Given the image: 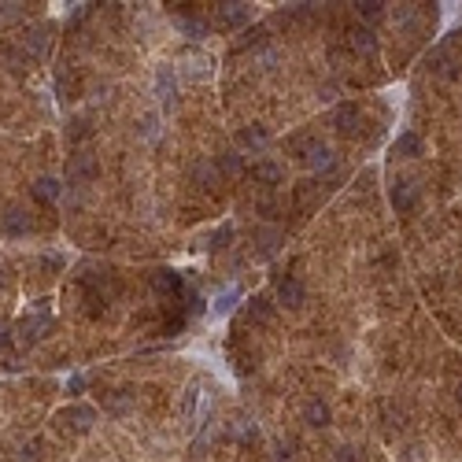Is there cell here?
Instances as JSON below:
<instances>
[{
  "instance_id": "1",
  "label": "cell",
  "mask_w": 462,
  "mask_h": 462,
  "mask_svg": "<svg viewBox=\"0 0 462 462\" xmlns=\"http://www.w3.org/2000/svg\"><path fill=\"white\" fill-rule=\"evenodd\" d=\"M300 159L304 163H311V167H315V171H329V167H333V152H329V144H322V141H311V144H304L300 148Z\"/></svg>"
},
{
  "instance_id": "2",
  "label": "cell",
  "mask_w": 462,
  "mask_h": 462,
  "mask_svg": "<svg viewBox=\"0 0 462 462\" xmlns=\"http://www.w3.org/2000/svg\"><path fill=\"white\" fill-rule=\"evenodd\" d=\"M152 289H156L159 296H178V292H181V274L171 270V267L152 270Z\"/></svg>"
},
{
  "instance_id": "3",
  "label": "cell",
  "mask_w": 462,
  "mask_h": 462,
  "mask_svg": "<svg viewBox=\"0 0 462 462\" xmlns=\"http://www.w3.org/2000/svg\"><path fill=\"white\" fill-rule=\"evenodd\" d=\"M418 204V185L415 181H395L392 185V207L395 211H410Z\"/></svg>"
},
{
  "instance_id": "4",
  "label": "cell",
  "mask_w": 462,
  "mask_h": 462,
  "mask_svg": "<svg viewBox=\"0 0 462 462\" xmlns=\"http://www.w3.org/2000/svg\"><path fill=\"white\" fill-rule=\"evenodd\" d=\"M277 300H282L285 307H304V300H307V289L296 282V277H285L282 285H277Z\"/></svg>"
},
{
  "instance_id": "5",
  "label": "cell",
  "mask_w": 462,
  "mask_h": 462,
  "mask_svg": "<svg viewBox=\"0 0 462 462\" xmlns=\"http://www.w3.org/2000/svg\"><path fill=\"white\" fill-rule=\"evenodd\" d=\"M352 48L355 52H362V56H374L377 52V34L370 26H355L352 30Z\"/></svg>"
},
{
  "instance_id": "6",
  "label": "cell",
  "mask_w": 462,
  "mask_h": 462,
  "mask_svg": "<svg viewBox=\"0 0 462 462\" xmlns=\"http://www.w3.org/2000/svg\"><path fill=\"white\" fill-rule=\"evenodd\" d=\"M333 122H337V129H348V134H355L359 122H362V115H359L355 104H340V108L333 111Z\"/></svg>"
},
{
  "instance_id": "7",
  "label": "cell",
  "mask_w": 462,
  "mask_h": 462,
  "mask_svg": "<svg viewBox=\"0 0 462 462\" xmlns=\"http://www.w3.org/2000/svg\"><path fill=\"white\" fill-rule=\"evenodd\" d=\"M219 19H222V26H241V23L252 19V8L248 4H222Z\"/></svg>"
},
{
  "instance_id": "8",
  "label": "cell",
  "mask_w": 462,
  "mask_h": 462,
  "mask_svg": "<svg viewBox=\"0 0 462 462\" xmlns=\"http://www.w3.org/2000/svg\"><path fill=\"white\" fill-rule=\"evenodd\" d=\"M63 418H71V425L78 429V433H89V429H93V422H96V410L81 403V407H71Z\"/></svg>"
},
{
  "instance_id": "9",
  "label": "cell",
  "mask_w": 462,
  "mask_h": 462,
  "mask_svg": "<svg viewBox=\"0 0 462 462\" xmlns=\"http://www.w3.org/2000/svg\"><path fill=\"white\" fill-rule=\"evenodd\" d=\"M45 329H48V311H45V307H37L34 315H30V318L23 322V337H26V340H37V337L45 333Z\"/></svg>"
},
{
  "instance_id": "10",
  "label": "cell",
  "mask_w": 462,
  "mask_h": 462,
  "mask_svg": "<svg viewBox=\"0 0 462 462\" xmlns=\"http://www.w3.org/2000/svg\"><path fill=\"white\" fill-rule=\"evenodd\" d=\"M252 178L255 181H262V185H277V181H282L285 178V171L282 167H277V163H255V167H252Z\"/></svg>"
},
{
  "instance_id": "11",
  "label": "cell",
  "mask_w": 462,
  "mask_h": 462,
  "mask_svg": "<svg viewBox=\"0 0 462 462\" xmlns=\"http://www.w3.org/2000/svg\"><path fill=\"white\" fill-rule=\"evenodd\" d=\"M59 192H63V189H59V181H56V178H37V181H34V196H37L41 204L59 200Z\"/></svg>"
},
{
  "instance_id": "12",
  "label": "cell",
  "mask_w": 462,
  "mask_h": 462,
  "mask_svg": "<svg viewBox=\"0 0 462 462\" xmlns=\"http://www.w3.org/2000/svg\"><path fill=\"white\" fill-rule=\"evenodd\" d=\"M156 89H159V96H163V104H167V108H174V96H178V86H174V71H159V74H156Z\"/></svg>"
},
{
  "instance_id": "13",
  "label": "cell",
  "mask_w": 462,
  "mask_h": 462,
  "mask_svg": "<svg viewBox=\"0 0 462 462\" xmlns=\"http://www.w3.org/2000/svg\"><path fill=\"white\" fill-rule=\"evenodd\" d=\"M248 315H252V322H270L274 318L270 296H252V300H248Z\"/></svg>"
},
{
  "instance_id": "14",
  "label": "cell",
  "mask_w": 462,
  "mask_h": 462,
  "mask_svg": "<svg viewBox=\"0 0 462 462\" xmlns=\"http://www.w3.org/2000/svg\"><path fill=\"white\" fill-rule=\"evenodd\" d=\"M304 422H307V425H329V407H325L322 400H311V403L304 407Z\"/></svg>"
},
{
  "instance_id": "15",
  "label": "cell",
  "mask_w": 462,
  "mask_h": 462,
  "mask_svg": "<svg viewBox=\"0 0 462 462\" xmlns=\"http://www.w3.org/2000/svg\"><path fill=\"white\" fill-rule=\"evenodd\" d=\"M4 229H8V233H30V229H34V222H30L26 211H8Z\"/></svg>"
},
{
  "instance_id": "16",
  "label": "cell",
  "mask_w": 462,
  "mask_h": 462,
  "mask_svg": "<svg viewBox=\"0 0 462 462\" xmlns=\"http://www.w3.org/2000/svg\"><path fill=\"white\" fill-rule=\"evenodd\" d=\"M26 48H30L34 56H48V48H52V37H48V30H30Z\"/></svg>"
},
{
  "instance_id": "17",
  "label": "cell",
  "mask_w": 462,
  "mask_h": 462,
  "mask_svg": "<svg viewBox=\"0 0 462 462\" xmlns=\"http://www.w3.org/2000/svg\"><path fill=\"white\" fill-rule=\"evenodd\" d=\"M395 152H400V156H422V152H425V144H422L418 134H403L400 141H395Z\"/></svg>"
},
{
  "instance_id": "18",
  "label": "cell",
  "mask_w": 462,
  "mask_h": 462,
  "mask_svg": "<svg viewBox=\"0 0 462 462\" xmlns=\"http://www.w3.org/2000/svg\"><path fill=\"white\" fill-rule=\"evenodd\" d=\"M355 11H359L366 23H377V19H381V15H385V4H377V0H359V4H355Z\"/></svg>"
},
{
  "instance_id": "19",
  "label": "cell",
  "mask_w": 462,
  "mask_h": 462,
  "mask_svg": "<svg viewBox=\"0 0 462 462\" xmlns=\"http://www.w3.org/2000/svg\"><path fill=\"white\" fill-rule=\"evenodd\" d=\"M178 26L185 30L189 37H207V23H204V19H192V15H185V19H178Z\"/></svg>"
},
{
  "instance_id": "20",
  "label": "cell",
  "mask_w": 462,
  "mask_h": 462,
  "mask_svg": "<svg viewBox=\"0 0 462 462\" xmlns=\"http://www.w3.org/2000/svg\"><path fill=\"white\" fill-rule=\"evenodd\" d=\"M241 300V289L233 285V289H226L219 300H214V311H219V315H226V311H233V304Z\"/></svg>"
},
{
  "instance_id": "21",
  "label": "cell",
  "mask_w": 462,
  "mask_h": 462,
  "mask_svg": "<svg viewBox=\"0 0 462 462\" xmlns=\"http://www.w3.org/2000/svg\"><path fill=\"white\" fill-rule=\"evenodd\" d=\"M270 141V134L262 126H255V129H241V144H252V148H259V144H267Z\"/></svg>"
},
{
  "instance_id": "22",
  "label": "cell",
  "mask_w": 462,
  "mask_h": 462,
  "mask_svg": "<svg viewBox=\"0 0 462 462\" xmlns=\"http://www.w3.org/2000/svg\"><path fill=\"white\" fill-rule=\"evenodd\" d=\"M219 171H222V174H241V171H244V163H241L237 152H226V156L219 159Z\"/></svg>"
},
{
  "instance_id": "23",
  "label": "cell",
  "mask_w": 462,
  "mask_h": 462,
  "mask_svg": "<svg viewBox=\"0 0 462 462\" xmlns=\"http://www.w3.org/2000/svg\"><path fill=\"white\" fill-rule=\"evenodd\" d=\"M129 403H134V400H129V392H115L108 400V410H111V415H126Z\"/></svg>"
},
{
  "instance_id": "24",
  "label": "cell",
  "mask_w": 462,
  "mask_h": 462,
  "mask_svg": "<svg viewBox=\"0 0 462 462\" xmlns=\"http://www.w3.org/2000/svg\"><path fill=\"white\" fill-rule=\"evenodd\" d=\"M196 403H200V388H196V385H189V392H185V400H181V418H192V410H196Z\"/></svg>"
},
{
  "instance_id": "25",
  "label": "cell",
  "mask_w": 462,
  "mask_h": 462,
  "mask_svg": "<svg viewBox=\"0 0 462 462\" xmlns=\"http://www.w3.org/2000/svg\"><path fill=\"white\" fill-rule=\"evenodd\" d=\"M196 178H200L207 189H214V185H219V167H211V163H200V167H196Z\"/></svg>"
},
{
  "instance_id": "26",
  "label": "cell",
  "mask_w": 462,
  "mask_h": 462,
  "mask_svg": "<svg viewBox=\"0 0 462 462\" xmlns=\"http://www.w3.org/2000/svg\"><path fill=\"white\" fill-rule=\"evenodd\" d=\"M93 171H96V167H93L89 156H81V159L71 163V174H74V178H93Z\"/></svg>"
},
{
  "instance_id": "27",
  "label": "cell",
  "mask_w": 462,
  "mask_h": 462,
  "mask_svg": "<svg viewBox=\"0 0 462 462\" xmlns=\"http://www.w3.org/2000/svg\"><path fill=\"white\" fill-rule=\"evenodd\" d=\"M233 433H237L241 440H255V437H259V429H255L252 422H244V418H241V422H233Z\"/></svg>"
},
{
  "instance_id": "28",
  "label": "cell",
  "mask_w": 462,
  "mask_h": 462,
  "mask_svg": "<svg viewBox=\"0 0 462 462\" xmlns=\"http://www.w3.org/2000/svg\"><path fill=\"white\" fill-rule=\"evenodd\" d=\"M337 462H359V451L352 448V444H340V448H337Z\"/></svg>"
},
{
  "instance_id": "29",
  "label": "cell",
  "mask_w": 462,
  "mask_h": 462,
  "mask_svg": "<svg viewBox=\"0 0 462 462\" xmlns=\"http://www.w3.org/2000/svg\"><path fill=\"white\" fill-rule=\"evenodd\" d=\"M259 241H262V252H274V248H277V233H274V229L259 233Z\"/></svg>"
},
{
  "instance_id": "30",
  "label": "cell",
  "mask_w": 462,
  "mask_h": 462,
  "mask_svg": "<svg viewBox=\"0 0 462 462\" xmlns=\"http://www.w3.org/2000/svg\"><path fill=\"white\" fill-rule=\"evenodd\" d=\"M455 400H458V407H462V381H458V388H455Z\"/></svg>"
}]
</instances>
